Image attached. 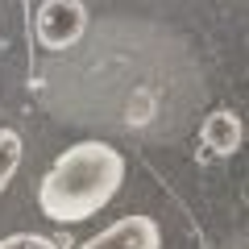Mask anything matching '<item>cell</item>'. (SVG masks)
<instances>
[{"instance_id":"obj_5","label":"cell","mask_w":249,"mask_h":249,"mask_svg":"<svg viewBox=\"0 0 249 249\" xmlns=\"http://www.w3.org/2000/svg\"><path fill=\"white\" fill-rule=\"evenodd\" d=\"M21 158H25V145L13 129H0V191L13 183V175L21 170Z\"/></svg>"},{"instance_id":"obj_1","label":"cell","mask_w":249,"mask_h":249,"mask_svg":"<svg viewBox=\"0 0 249 249\" xmlns=\"http://www.w3.org/2000/svg\"><path fill=\"white\" fill-rule=\"evenodd\" d=\"M124 183V154L108 142H79L58 154L37 187V208L54 224H79L112 204Z\"/></svg>"},{"instance_id":"obj_6","label":"cell","mask_w":249,"mask_h":249,"mask_svg":"<svg viewBox=\"0 0 249 249\" xmlns=\"http://www.w3.org/2000/svg\"><path fill=\"white\" fill-rule=\"evenodd\" d=\"M0 249H58V245L50 237H37V232H13L0 241Z\"/></svg>"},{"instance_id":"obj_4","label":"cell","mask_w":249,"mask_h":249,"mask_svg":"<svg viewBox=\"0 0 249 249\" xmlns=\"http://www.w3.org/2000/svg\"><path fill=\"white\" fill-rule=\"evenodd\" d=\"M199 137H204L208 154H216V158L237 154V150H241V121H237V112H229V108L212 112V116L204 121V129H199Z\"/></svg>"},{"instance_id":"obj_3","label":"cell","mask_w":249,"mask_h":249,"mask_svg":"<svg viewBox=\"0 0 249 249\" xmlns=\"http://www.w3.org/2000/svg\"><path fill=\"white\" fill-rule=\"evenodd\" d=\"M79 249H162V229L154 216H121L104 232L88 237Z\"/></svg>"},{"instance_id":"obj_2","label":"cell","mask_w":249,"mask_h":249,"mask_svg":"<svg viewBox=\"0 0 249 249\" xmlns=\"http://www.w3.org/2000/svg\"><path fill=\"white\" fill-rule=\"evenodd\" d=\"M34 34L46 50H71L88 34V9L83 0H46L34 17Z\"/></svg>"}]
</instances>
